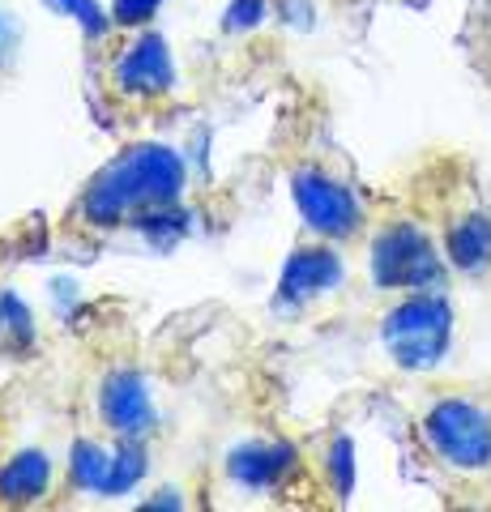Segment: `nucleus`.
Returning a JSON list of instances; mask_svg holds the SVG:
<instances>
[{
    "label": "nucleus",
    "instance_id": "f257e3e1",
    "mask_svg": "<svg viewBox=\"0 0 491 512\" xmlns=\"http://www.w3.org/2000/svg\"><path fill=\"white\" fill-rule=\"evenodd\" d=\"M184 188V167L167 146H133L116 163H107L90 180L77 201V218L86 227H120V222H146L150 210H167Z\"/></svg>",
    "mask_w": 491,
    "mask_h": 512
},
{
    "label": "nucleus",
    "instance_id": "f03ea898",
    "mask_svg": "<svg viewBox=\"0 0 491 512\" xmlns=\"http://www.w3.org/2000/svg\"><path fill=\"white\" fill-rule=\"evenodd\" d=\"M449 303L436 291H406V299L385 316V346L389 355L398 359V367L406 372H423V367H436L440 355L449 350Z\"/></svg>",
    "mask_w": 491,
    "mask_h": 512
},
{
    "label": "nucleus",
    "instance_id": "7ed1b4c3",
    "mask_svg": "<svg viewBox=\"0 0 491 512\" xmlns=\"http://www.w3.org/2000/svg\"><path fill=\"white\" fill-rule=\"evenodd\" d=\"M423 440L449 470L479 474L491 466V410L470 397H440L423 419Z\"/></svg>",
    "mask_w": 491,
    "mask_h": 512
},
{
    "label": "nucleus",
    "instance_id": "20e7f679",
    "mask_svg": "<svg viewBox=\"0 0 491 512\" xmlns=\"http://www.w3.org/2000/svg\"><path fill=\"white\" fill-rule=\"evenodd\" d=\"M372 278L389 291H436L445 278V256L419 222H385L372 239Z\"/></svg>",
    "mask_w": 491,
    "mask_h": 512
},
{
    "label": "nucleus",
    "instance_id": "39448f33",
    "mask_svg": "<svg viewBox=\"0 0 491 512\" xmlns=\"http://www.w3.org/2000/svg\"><path fill=\"white\" fill-rule=\"evenodd\" d=\"M291 197L295 210L304 214L308 231L329 239V244H346L363 231L359 197L342 180H334L325 167H299L291 175Z\"/></svg>",
    "mask_w": 491,
    "mask_h": 512
},
{
    "label": "nucleus",
    "instance_id": "423d86ee",
    "mask_svg": "<svg viewBox=\"0 0 491 512\" xmlns=\"http://www.w3.org/2000/svg\"><path fill=\"white\" fill-rule=\"evenodd\" d=\"M440 252L462 274L474 278L491 274V218L479 201L453 205L445 214V222H440Z\"/></svg>",
    "mask_w": 491,
    "mask_h": 512
},
{
    "label": "nucleus",
    "instance_id": "0eeeda50",
    "mask_svg": "<svg viewBox=\"0 0 491 512\" xmlns=\"http://www.w3.org/2000/svg\"><path fill=\"white\" fill-rule=\"evenodd\" d=\"M171 52L163 35H137L124 52L116 56V69H112V82L120 94L129 99H158V94L171 90Z\"/></svg>",
    "mask_w": 491,
    "mask_h": 512
},
{
    "label": "nucleus",
    "instance_id": "6e6552de",
    "mask_svg": "<svg viewBox=\"0 0 491 512\" xmlns=\"http://www.w3.org/2000/svg\"><path fill=\"white\" fill-rule=\"evenodd\" d=\"M99 406H103V423L112 427L120 440H146L154 431L150 393H146V384H141L137 376H129V372H116L103 384Z\"/></svg>",
    "mask_w": 491,
    "mask_h": 512
},
{
    "label": "nucleus",
    "instance_id": "1a4fd4ad",
    "mask_svg": "<svg viewBox=\"0 0 491 512\" xmlns=\"http://www.w3.org/2000/svg\"><path fill=\"white\" fill-rule=\"evenodd\" d=\"M342 282V261L329 248H299L287 269H282V299L287 303H308L316 295L334 291Z\"/></svg>",
    "mask_w": 491,
    "mask_h": 512
},
{
    "label": "nucleus",
    "instance_id": "9d476101",
    "mask_svg": "<svg viewBox=\"0 0 491 512\" xmlns=\"http://www.w3.org/2000/svg\"><path fill=\"white\" fill-rule=\"evenodd\" d=\"M291 466H295V453L282 444H248L231 457V474L248 487H274Z\"/></svg>",
    "mask_w": 491,
    "mask_h": 512
},
{
    "label": "nucleus",
    "instance_id": "9b49d317",
    "mask_svg": "<svg viewBox=\"0 0 491 512\" xmlns=\"http://www.w3.org/2000/svg\"><path fill=\"white\" fill-rule=\"evenodd\" d=\"M52 483V466H47L43 453H18L13 461H5V470H0V500L9 504H30L39 500Z\"/></svg>",
    "mask_w": 491,
    "mask_h": 512
},
{
    "label": "nucleus",
    "instance_id": "f8f14e48",
    "mask_svg": "<svg viewBox=\"0 0 491 512\" xmlns=\"http://www.w3.org/2000/svg\"><path fill=\"white\" fill-rule=\"evenodd\" d=\"M154 9H158V0H116L112 18L120 26H146L154 18Z\"/></svg>",
    "mask_w": 491,
    "mask_h": 512
},
{
    "label": "nucleus",
    "instance_id": "ddd939ff",
    "mask_svg": "<svg viewBox=\"0 0 491 512\" xmlns=\"http://www.w3.org/2000/svg\"><path fill=\"white\" fill-rule=\"evenodd\" d=\"M56 5L65 9V13H73V18L82 22V26H94V30L103 26V22H99V9H94V0H56Z\"/></svg>",
    "mask_w": 491,
    "mask_h": 512
},
{
    "label": "nucleus",
    "instance_id": "4468645a",
    "mask_svg": "<svg viewBox=\"0 0 491 512\" xmlns=\"http://www.w3.org/2000/svg\"><path fill=\"white\" fill-rule=\"evenodd\" d=\"M0 325H5V316H0Z\"/></svg>",
    "mask_w": 491,
    "mask_h": 512
}]
</instances>
